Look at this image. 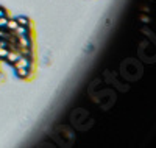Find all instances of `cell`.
Here are the masks:
<instances>
[{"mask_svg": "<svg viewBox=\"0 0 156 148\" xmlns=\"http://www.w3.org/2000/svg\"><path fill=\"white\" fill-rule=\"evenodd\" d=\"M20 56H22V55H20V51H19V50H9V51H8V55H6V58L3 59V62H6L8 65H12V64H14Z\"/></svg>", "mask_w": 156, "mask_h": 148, "instance_id": "2", "label": "cell"}, {"mask_svg": "<svg viewBox=\"0 0 156 148\" xmlns=\"http://www.w3.org/2000/svg\"><path fill=\"white\" fill-rule=\"evenodd\" d=\"M31 62H34V61H30V59H27L25 56H20V58H19V59H17L14 64H12L11 67L16 70V69H22V67H28Z\"/></svg>", "mask_w": 156, "mask_h": 148, "instance_id": "4", "label": "cell"}, {"mask_svg": "<svg viewBox=\"0 0 156 148\" xmlns=\"http://www.w3.org/2000/svg\"><path fill=\"white\" fill-rule=\"evenodd\" d=\"M8 51H9V50H8L6 47H0V61H2V62H3V59L6 58Z\"/></svg>", "mask_w": 156, "mask_h": 148, "instance_id": "6", "label": "cell"}, {"mask_svg": "<svg viewBox=\"0 0 156 148\" xmlns=\"http://www.w3.org/2000/svg\"><path fill=\"white\" fill-rule=\"evenodd\" d=\"M5 28L6 30H9V31H12L14 33L16 30H17V26H19V23H17V20H16V17H9V19H6V22H5Z\"/></svg>", "mask_w": 156, "mask_h": 148, "instance_id": "5", "label": "cell"}, {"mask_svg": "<svg viewBox=\"0 0 156 148\" xmlns=\"http://www.w3.org/2000/svg\"><path fill=\"white\" fill-rule=\"evenodd\" d=\"M14 73H16V76H17L19 79H27V81H30V79L34 76V73L28 70V67H22V69H16V70H14Z\"/></svg>", "mask_w": 156, "mask_h": 148, "instance_id": "1", "label": "cell"}, {"mask_svg": "<svg viewBox=\"0 0 156 148\" xmlns=\"http://www.w3.org/2000/svg\"><path fill=\"white\" fill-rule=\"evenodd\" d=\"M16 20L20 26H25V28H28V30H34V23L28 16H17Z\"/></svg>", "mask_w": 156, "mask_h": 148, "instance_id": "3", "label": "cell"}]
</instances>
